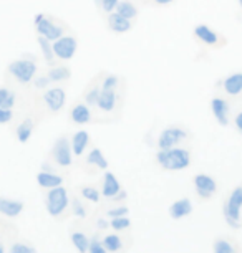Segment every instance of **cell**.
Wrapping results in <instances>:
<instances>
[{
	"label": "cell",
	"mask_w": 242,
	"mask_h": 253,
	"mask_svg": "<svg viewBox=\"0 0 242 253\" xmlns=\"http://www.w3.org/2000/svg\"><path fill=\"white\" fill-rule=\"evenodd\" d=\"M156 161L166 170H183L191 166V152L188 149H183V147L158 151Z\"/></svg>",
	"instance_id": "cell-1"
},
{
	"label": "cell",
	"mask_w": 242,
	"mask_h": 253,
	"mask_svg": "<svg viewBox=\"0 0 242 253\" xmlns=\"http://www.w3.org/2000/svg\"><path fill=\"white\" fill-rule=\"evenodd\" d=\"M45 204H47V212L51 217L60 218L66 212V209H68V194H66V189L61 187V185L50 189Z\"/></svg>",
	"instance_id": "cell-2"
},
{
	"label": "cell",
	"mask_w": 242,
	"mask_h": 253,
	"mask_svg": "<svg viewBox=\"0 0 242 253\" xmlns=\"http://www.w3.org/2000/svg\"><path fill=\"white\" fill-rule=\"evenodd\" d=\"M241 209H242V187H236L229 199L224 202V218L231 227H241Z\"/></svg>",
	"instance_id": "cell-3"
},
{
	"label": "cell",
	"mask_w": 242,
	"mask_h": 253,
	"mask_svg": "<svg viewBox=\"0 0 242 253\" xmlns=\"http://www.w3.org/2000/svg\"><path fill=\"white\" fill-rule=\"evenodd\" d=\"M8 73L15 78L18 83L28 84L37 75V65L33 60H17L8 65Z\"/></svg>",
	"instance_id": "cell-4"
},
{
	"label": "cell",
	"mask_w": 242,
	"mask_h": 253,
	"mask_svg": "<svg viewBox=\"0 0 242 253\" xmlns=\"http://www.w3.org/2000/svg\"><path fill=\"white\" fill-rule=\"evenodd\" d=\"M35 28L39 32L40 37H45L47 40L55 42L63 35V28L60 25H56L55 20H51L45 15V13H39L35 17Z\"/></svg>",
	"instance_id": "cell-5"
},
{
	"label": "cell",
	"mask_w": 242,
	"mask_h": 253,
	"mask_svg": "<svg viewBox=\"0 0 242 253\" xmlns=\"http://www.w3.org/2000/svg\"><path fill=\"white\" fill-rule=\"evenodd\" d=\"M78 42L77 38L73 37H60L58 40H55L51 43V48H53V53L58 60L68 61L73 58L75 51H77Z\"/></svg>",
	"instance_id": "cell-6"
},
{
	"label": "cell",
	"mask_w": 242,
	"mask_h": 253,
	"mask_svg": "<svg viewBox=\"0 0 242 253\" xmlns=\"http://www.w3.org/2000/svg\"><path fill=\"white\" fill-rule=\"evenodd\" d=\"M188 137L186 131L181 129V127H168L159 134L158 137V147L159 151H166V149H173L176 147L179 142L184 141Z\"/></svg>",
	"instance_id": "cell-7"
},
{
	"label": "cell",
	"mask_w": 242,
	"mask_h": 253,
	"mask_svg": "<svg viewBox=\"0 0 242 253\" xmlns=\"http://www.w3.org/2000/svg\"><path fill=\"white\" fill-rule=\"evenodd\" d=\"M193 182H194V189H196L197 195L202 200L211 199L212 195L217 192V182L211 177V175H207V174H197V175H194Z\"/></svg>",
	"instance_id": "cell-8"
},
{
	"label": "cell",
	"mask_w": 242,
	"mask_h": 253,
	"mask_svg": "<svg viewBox=\"0 0 242 253\" xmlns=\"http://www.w3.org/2000/svg\"><path fill=\"white\" fill-rule=\"evenodd\" d=\"M72 144L68 142L66 137H60L53 146V161L60 167H68L72 166Z\"/></svg>",
	"instance_id": "cell-9"
},
{
	"label": "cell",
	"mask_w": 242,
	"mask_h": 253,
	"mask_svg": "<svg viewBox=\"0 0 242 253\" xmlns=\"http://www.w3.org/2000/svg\"><path fill=\"white\" fill-rule=\"evenodd\" d=\"M65 89L61 88H50L48 91L44 94V103L51 113H58L65 104Z\"/></svg>",
	"instance_id": "cell-10"
},
{
	"label": "cell",
	"mask_w": 242,
	"mask_h": 253,
	"mask_svg": "<svg viewBox=\"0 0 242 253\" xmlns=\"http://www.w3.org/2000/svg\"><path fill=\"white\" fill-rule=\"evenodd\" d=\"M101 194L105 195L106 199H113V200H120L121 199V185H120V182H118L116 175L113 172H106L105 174Z\"/></svg>",
	"instance_id": "cell-11"
},
{
	"label": "cell",
	"mask_w": 242,
	"mask_h": 253,
	"mask_svg": "<svg viewBox=\"0 0 242 253\" xmlns=\"http://www.w3.org/2000/svg\"><path fill=\"white\" fill-rule=\"evenodd\" d=\"M23 212V202L22 200L0 197V213L8 218H15Z\"/></svg>",
	"instance_id": "cell-12"
},
{
	"label": "cell",
	"mask_w": 242,
	"mask_h": 253,
	"mask_svg": "<svg viewBox=\"0 0 242 253\" xmlns=\"http://www.w3.org/2000/svg\"><path fill=\"white\" fill-rule=\"evenodd\" d=\"M211 111L217 119L221 126H227L229 124V104L222 98H212L211 101Z\"/></svg>",
	"instance_id": "cell-13"
},
{
	"label": "cell",
	"mask_w": 242,
	"mask_h": 253,
	"mask_svg": "<svg viewBox=\"0 0 242 253\" xmlns=\"http://www.w3.org/2000/svg\"><path fill=\"white\" fill-rule=\"evenodd\" d=\"M194 35H196L197 40H201L202 43L209 45V46H214V45H219L222 42V38L219 37V33L214 32L212 28H209L207 25H197L194 28Z\"/></svg>",
	"instance_id": "cell-14"
},
{
	"label": "cell",
	"mask_w": 242,
	"mask_h": 253,
	"mask_svg": "<svg viewBox=\"0 0 242 253\" xmlns=\"http://www.w3.org/2000/svg\"><path fill=\"white\" fill-rule=\"evenodd\" d=\"M115 89L116 88H101L98 101H97V106L101 109V111L110 113L115 109V106H116V91Z\"/></svg>",
	"instance_id": "cell-15"
},
{
	"label": "cell",
	"mask_w": 242,
	"mask_h": 253,
	"mask_svg": "<svg viewBox=\"0 0 242 253\" xmlns=\"http://www.w3.org/2000/svg\"><path fill=\"white\" fill-rule=\"evenodd\" d=\"M191 212H193V204L189 199H178L169 207V215L174 220H181V218L188 217Z\"/></svg>",
	"instance_id": "cell-16"
},
{
	"label": "cell",
	"mask_w": 242,
	"mask_h": 253,
	"mask_svg": "<svg viewBox=\"0 0 242 253\" xmlns=\"http://www.w3.org/2000/svg\"><path fill=\"white\" fill-rule=\"evenodd\" d=\"M108 27L115 33H126L131 30V20L121 17L116 12H110V15H108Z\"/></svg>",
	"instance_id": "cell-17"
},
{
	"label": "cell",
	"mask_w": 242,
	"mask_h": 253,
	"mask_svg": "<svg viewBox=\"0 0 242 253\" xmlns=\"http://www.w3.org/2000/svg\"><path fill=\"white\" fill-rule=\"evenodd\" d=\"M37 184H39L42 189H53V187H58V185L63 184V177L58 174L42 170V172L37 174Z\"/></svg>",
	"instance_id": "cell-18"
},
{
	"label": "cell",
	"mask_w": 242,
	"mask_h": 253,
	"mask_svg": "<svg viewBox=\"0 0 242 253\" xmlns=\"http://www.w3.org/2000/svg\"><path fill=\"white\" fill-rule=\"evenodd\" d=\"M70 119L75 124H87L90 119H92V111L85 103H77L72 106V111H70Z\"/></svg>",
	"instance_id": "cell-19"
},
{
	"label": "cell",
	"mask_w": 242,
	"mask_h": 253,
	"mask_svg": "<svg viewBox=\"0 0 242 253\" xmlns=\"http://www.w3.org/2000/svg\"><path fill=\"white\" fill-rule=\"evenodd\" d=\"M212 252L214 253H239L237 243L229 237H219L212 243Z\"/></svg>",
	"instance_id": "cell-20"
},
{
	"label": "cell",
	"mask_w": 242,
	"mask_h": 253,
	"mask_svg": "<svg viewBox=\"0 0 242 253\" xmlns=\"http://www.w3.org/2000/svg\"><path fill=\"white\" fill-rule=\"evenodd\" d=\"M224 86V91L229 94V96H237V94L242 93V73H234L231 76H227L222 83Z\"/></svg>",
	"instance_id": "cell-21"
},
{
	"label": "cell",
	"mask_w": 242,
	"mask_h": 253,
	"mask_svg": "<svg viewBox=\"0 0 242 253\" xmlns=\"http://www.w3.org/2000/svg\"><path fill=\"white\" fill-rule=\"evenodd\" d=\"M90 142V134L87 131H78L75 132V136L72 137V151L75 156H82L85 149H87Z\"/></svg>",
	"instance_id": "cell-22"
},
{
	"label": "cell",
	"mask_w": 242,
	"mask_h": 253,
	"mask_svg": "<svg viewBox=\"0 0 242 253\" xmlns=\"http://www.w3.org/2000/svg\"><path fill=\"white\" fill-rule=\"evenodd\" d=\"M32 131H33V121L32 119H25V121H22L20 124L17 126V139L22 142V144H25L28 142L32 136Z\"/></svg>",
	"instance_id": "cell-23"
},
{
	"label": "cell",
	"mask_w": 242,
	"mask_h": 253,
	"mask_svg": "<svg viewBox=\"0 0 242 253\" xmlns=\"http://www.w3.org/2000/svg\"><path fill=\"white\" fill-rule=\"evenodd\" d=\"M87 161H88V164H92V166H97L98 169H108V161H106V157L103 156V152L101 149H98V147H93L92 152L88 154L87 157Z\"/></svg>",
	"instance_id": "cell-24"
},
{
	"label": "cell",
	"mask_w": 242,
	"mask_h": 253,
	"mask_svg": "<svg viewBox=\"0 0 242 253\" xmlns=\"http://www.w3.org/2000/svg\"><path fill=\"white\" fill-rule=\"evenodd\" d=\"M72 243L77 248L78 253H88L90 248V238L83 232H73L72 233Z\"/></svg>",
	"instance_id": "cell-25"
},
{
	"label": "cell",
	"mask_w": 242,
	"mask_h": 253,
	"mask_svg": "<svg viewBox=\"0 0 242 253\" xmlns=\"http://www.w3.org/2000/svg\"><path fill=\"white\" fill-rule=\"evenodd\" d=\"M115 10L116 13H120L121 17L128 18V20H133V18L138 17V8L133 5L131 2H118Z\"/></svg>",
	"instance_id": "cell-26"
},
{
	"label": "cell",
	"mask_w": 242,
	"mask_h": 253,
	"mask_svg": "<svg viewBox=\"0 0 242 253\" xmlns=\"http://www.w3.org/2000/svg\"><path fill=\"white\" fill-rule=\"evenodd\" d=\"M103 247L106 248L108 253H118L123 247V240L118 235H106L103 238Z\"/></svg>",
	"instance_id": "cell-27"
},
{
	"label": "cell",
	"mask_w": 242,
	"mask_h": 253,
	"mask_svg": "<svg viewBox=\"0 0 242 253\" xmlns=\"http://www.w3.org/2000/svg\"><path fill=\"white\" fill-rule=\"evenodd\" d=\"M13 104H15V94L7 88H0V108L12 109Z\"/></svg>",
	"instance_id": "cell-28"
},
{
	"label": "cell",
	"mask_w": 242,
	"mask_h": 253,
	"mask_svg": "<svg viewBox=\"0 0 242 253\" xmlns=\"http://www.w3.org/2000/svg\"><path fill=\"white\" fill-rule=\"evenodd\" d=\"M39 45H40L42 53H44V58L48 61V63H51L55 58V53H53V48H51V45H50V40H47L45 37L39 35Z\"/></svg>",
	"instance_id": "cell-29"
},
{
	"label": "cell",
	"mask_w": 242,
	"mask_h": 253,
	"mask_svg": "<svg viewBox=\"0 0 242 253\" xmlns=\"http://www.w3.org/2000/svg\"><path fill=\"white\" fill-rule=\"evenodd\" d=\"M66 78H70V70L65 68V66H55L48 71L50 81H63Z\"/></svg>",
	"instance_id": "cell-30"
},
{
	"label": "cell",
	"mask_w": 242,
	"mask_h": 253,
	"mask_svg": "<svg viewBox=\"0 0 242 253\" xmlns=\"http://www.w3.org/2000/svg\"><path fill=\"white\" fill-rule=\"evenodd\" d=\"M80 192H82L83 197L90 200V202H95V204L99 202V190L95 187V185H83V187L80 189Z\"/></svg>",
	"instance_id": "cell-31"
},
{
	"label": "cell",
	"mask_w": 242,
	"mask_h": 253,
	"mask_svg": "<svg viewBox=\"0 0 242 253\" xmlns=\"http://www.w3.org/2000/svg\"><path fill=\"white\" fill-rule=\"evenodd\" d=\"M110 227L113 230H118V232L128 230V228L131 227V220L128 217H115V218H111Z\"/></svg>",
	"instance_id": "cell-32"
},
{
	"label": "cell",
	"mask_w": 242,
	"mask_h": 253,
	"mask_svg": "<svg viewBox=\"0 0 242 253\" xmlns=\"http://www.w3.org/2000/svg\"><path fill=\"white\" fill-rule=\"evenodd\" d=\"M8 253H37V250L30 245V243L17 242V243H13V245L10 247V252H8Z\"/></svg>",
	"instance_id": "cell-33"
},
{
	"label": "cell",
	"mask_w": 242,
	"mask_h": 253,
	"mask_svg": "<svg viewBox=\"0 0 242 253\" xmlns=\"http://www.w3.org/2000/svg\"><path fill=\"white\" fill-rule=\"evenodd\" d=\"M88 253H108V252H106V248L103 247L101 242H98L97 238H93V240H90Z\"/></svg>",
	"instance_id": "cell-34"
},
{
	"label": "cell",
	"mask_w": 242,
	"mask_h": 253,
	"mask_svg": "<svg viewBox=\"0 0 242 253\" xmlns=\"http://www.w3.org/2000/svg\"><path fill=\"white\" fill-rule=\"evenodd\" d=\"M128 212H130L128 207H116V209L108 210L106 215L111 217V218H115V217H128Z\"/></svg>",
	"instance_id": "cell-35"
},
{
	"label": "cell",
	"mask_w": 242,
	"mask_h": 253,
	"mask_svg": "<svg viewBox=\"0 0 242 253\" xmlns=\"http://www.w3.org/2000/svg\"><path fill=\"white\" fill-rule=\"evenodd\" d=\"M99 89L98 86H92L90 88V91L87 93V101L90 103V104H97V101H98V96H99Z\"/></svg>",
	"instance_id": "cell-36"
},
{
	"label": "cell",
	"mask_w": 242,
	"mask_h": 253,
	"mask_svg": "<svg viewBox=\"0 0 242 253\" xmlns=\"http://www.w3.org/2000/svg\"><path fill=\"white\" fill-rule=\"evenodd\" d=\"M73 215L78 217V218L87 217V210H85V207L78 202V200H73Z\"/></svg>",
	"instance_id": "cell-37"
},
{
	"label": "cell",
	"mask_w": 242,
	"mask_h": 253,
	"mask_svg": "<svg viewBox=\"0 0 242 253\" xmlns=\"http://www.w3.org/2000/svg\"><path fill=\"white\" fill-rule=\"evenodd\" d=\"M13 118L12 109H5V108H0V124H7L10 123Z\"/></svg>",
	"instance_id": "cell-38"
},
{
	"label": "cell",
	"mask_w": 242,
	"mask_h": 253,
	"mask_svg": "<svg viewBox=\"0 0 242 253\" xmlns=\"http://www.w3.org/2000/svg\"><path fill=\"white\" fill-rule=\"evenodd\" d=\"M120 0H101V8L105 12H113Z\"/></svg>",
	"instance_id": "cell-39"
},
{
	"label": "cell",
	"mask_w": 242,
	"mask_h": 253,
	"mask_svg": "<svg viewBox=\"0 0 242 253\" xmlns=\"http://www.w3.org/2000/svg\"><path fill=\"white\" fill-rule=\"evenodd\" d=\"M236 127H237V131L242 132V111L237 113V116H236Z\"/></svg>",
	"instance_id": "cell-40"
},
{
	"label": "cell",
	"mask_w": 242,
	"mask_h": 253,
	"mask_svg": "<svg viewBox=\"0 0 242 253\" xmlns=\"http://www.w3.org/2000/svg\"><path fill=\"white\" fill-rule=\"evenodd\" d=\"M47 81H50V80H48V76H47V78H42V80L37 81V86H39V88L47 86Z\"/></svg>",
	"instance_id": "cell-41"
},
{
	"label": "cell",
	"mask_w": 242,
	"mask_h": 253,
	"mask_svg": "<svg viewBox=\"0 0 242 253\" xmlns=\"http://www.w3.org/2000/svg\"><path fill=\"white\" fill-rule=\"evenodd\" d=\"M158 5H169L171 2H174V0H154Z\"/></svg>",
	"instance_id": "cell-42"
},
{
	"label": "cell",
	"mask_w": 242,
	"mask_h": 253,
	"mask_svg": "<svg viewBox=\"0 0 242 253\" xmlns=\"http://www.w3.org/2000/svg\"><path fill=\"white\" fill-rule=\"evenodd\" d=\"M0 253H5V252H3V247L2 245H0Z\"/></svg>",
	"instance_id": "cell-43"
},
{
	"label": "cell",
	"mask_w": 242,
	"mask_h": 253,
	"mask_svg": "<svg viewBox=\"0 0 242 253\" xmlns=\"http://www.w3.org/2000/svg\"><path fill=\"white\" fill-rule=\"evenodd\" d=\"M239 5H241V7H242V0H239Z\"/></svg>",
	"instance_id": "cell-44"
}]
</instances>
